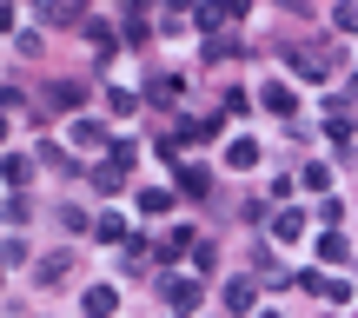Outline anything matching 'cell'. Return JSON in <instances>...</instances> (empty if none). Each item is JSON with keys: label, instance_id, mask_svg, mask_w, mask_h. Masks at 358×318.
<instances>
[{"label": "cell", "instance_id": "cell-1", "mask_svg": "<svg viewBox=\"0 0 358 318\" xmlns=\"http://www.w3.org/2000/svg\"><path fill=\"white\" fill-rule=\"evenodd\" d=\"M239 7H245V0H206V7H199V20H206V27H219V20H239Z\"/></svg>", "mask_w": 358, "mask_h": 318}, {"label": "cell", "instance_id": "cell-2", "mask_svg": "<svg viewBox=\"0 0 358 318\" xmlns=\"http://www.w3.org/2000/svg\"><path fill=\"white\" fill-rule=\"evenodd\" d=\"M166 298H173L179 312H192V305H199V285H186V279H173V285H166Z\"/></svg>", "mask_w": 358, "mask_h": 318}, {"label": "cell", "instance_id": "cell-3", "mask_svg": "<svg viewBox=\"0 0 358 318\" xmlns=\"http://www.w3.org/2000/svg\"><path fill=\"white\" fill-rule=\"evenodd\" d=\"M266 106H272V113H292L299 93H292V87H266Z\"/></svg>", "mask_w": 358, "mask_h": 318}, {"label": "cell", "instance_id": "cell-4", "mask_svg": "<svg viewBox=\"0 0 358 318\" xmlns=\"http://www.w3.org/2000/svg\"><path fill=\"white\" fill-rule=\"evenodd\" d=\"M27 179H34V159L13 153V159H7V186H27Z\"/></svg>", "mask_w": 358, "mask_h": 318}, {"label": "cell", "instance_id": "cell-5", "mask_svg": "<svg viewBox=\"0 0 358 318\" xmlns=\"http://www.w3.org/2000/svg\"><path fill=\"white\" fill-rule=\"evenodd\" d=\"M87 312L106 318V312H113V292H106V285H93V292H87Z\"/></svg>", "mask_w": 358, "mask_h": 318}]
</instances>
